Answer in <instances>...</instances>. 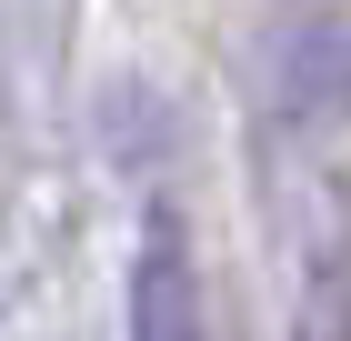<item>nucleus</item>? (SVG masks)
<instances>
[{
  "label": "nucleus",
  "mask_w": 351,
  "mask_h": 341,
  "mask_svg": "<svg viewBox=\"0 0 351 341\" xmlns=\"http://www.w3.org/2000/svg\"><path fill=\"white\" fill-rule=\"evenodd\" d=\"M261 91L291 131H341L351 121V10H331V0L281 10V30L261 40Z\"/></svg>",
  "instance_id": "obj_1"
},
{
  "label": "nucleus",
  "mask_w": 351,
  "mask_h": 341,
  "mask_svg": "<svg viewBox=\"0 0 351 341\" xmlns=\"http://www.w3.org/2000/svg\"><path fill=\"white\" fill-rule=\"evenodd\" d=\"M121 331L131 341H211V291L181 241V211H151L131 251V291H121Z\"/></svg>",
  "instance_id": "obj_2"
},
{
  "label": "nucleus",
  "mask_w": 351,
  "mask_h": 341,
  "mask_svg": "<svg viewBox=\"0 0 351 341\" xmlns=\"http://www.w3.org/2000/svg\"><path fill=\"white\" fill-rule=\"evenodd\" d=\"M301 341H351V281H341V271L311 281V301H301Z\"/></svg>",
  "instance_id": "obj_3"
}]
</instances>
